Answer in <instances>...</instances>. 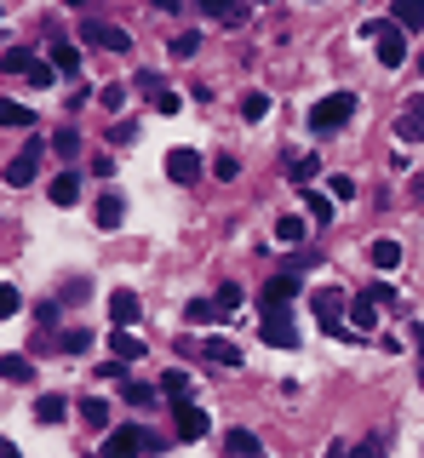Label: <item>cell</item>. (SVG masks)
Masks as SVG:
<instances>
[{"mask_svg":"<svg viewBox=\"0 0 424 458\" xmlns=\"http://www.w3.org/2000/svg\"><path fill=\"white\" fill-rule=\"evenodd\" d=\"M327 458H350V447H344V441H338V447H327Z\"/></svg>","mask_w":424,"mask_h":458,"instance_id":"cell-49","label":"cell"},{"mask_svg":"<svg viewBox=\"0 0 424 458\" xmlns=\"http://www.w3.org/2000/svg\"><path fill=\"white\" fill-rule=\"evenodd\" d=\"M276 235L287 241V247H299V241H304V218H281V224H276Z\"/></svg>","mask_w":424,"mask_h":458,"instance_id":"cell-31","label":"cell"},{"mask_svg":"<svg viewBox=\"0 0 424 458\" xmlns=\"http://www.w3.org/2000/svg\"><path fill=\"white\" fill-rule=\"evenodd\" d=\"M242 114H247V121H264V114H270V98H264V92H247L242 98Z\"/></svg>","mask_w":424,"mask_h":458,"instance_id":"cell-29","label":"cell"},{"mask_svg":"<svg viewBox=\"0 0 424 458\" xmlns=\"http://www.w3.org/2000/svg\"><path fill=\"white\" fill-rule=\"evenodd\" d=\"M166 178H173V183H195V178H201V155H195V149H173V155H166Z\"/></svg>","mask_w":424,"mask_h":458,"instance_id":"cell-9","label":"cell"},{"mask_svg":"<svg viewBox=\"0 0 424 458\" xmlns=\"http://www.w3.org/2000/svg\"><path fill=\"white\" fill-rule=\"evenodd\" d=\"M304 207H310V218H316V224H327V218H333V200H327V195H316V190H304Z\"/></svg>","mask_w":424,"mask_h":458,"instance_id":"cell-28","label":"cell"},{"mask_svg":"<svg viewBox=\"0 0 424 458\" xmlns=\"http://www.w3.org/2000/svg\"><path fill=\"white\" fill-rule=\"evenodd\" d=\"M259 338L270 344V350H293V344H299V327H293V315H287V310H264Z\"/></svg>","mask_w":424,"mask_h":458,"instance_id":"cell-4","label":"cell"},{"mask_svg":"<svg viewBox=\"0 0 424 458\" xmlns=\"http://www.w3.org/2000/svg\"><path fill=\"white\" fill-rule=\"evenodd\" d=\"M316 172H321V161H316V155H304V161H293V183H310Z\"/></svg>","mask_w":424,"mask_h":458,"instance_id":"cell-36","label":"cell"},{"mask_svg":"<svg viewBox=\"0 0 424 458\" xmlns=\"http://www.w3.org/2000/svg\"><path fill=\"white\" fill-rule=\"evenodd\" d=\"M224 447H230V458H264V447H259V436H252V429H230V436H224Z\"/></svg>","mask_w":424,"mask_h":458,"instance_id":"cell-12","label":"cell"},{"mask_svg":"<svg viewBox=\"0 0 424 458\" xmlns=\"http://www.w3.org/2000/svg\"><path fill=\"white\" fill-rule=\"evenodd\" d=\"M361 35L378 47V64H385V69H395V64L407 57V29H402V23H367Z\"/></svg>","mask_w":424,"mask_h":458,"instance_id":"cell-2","label":"cell"},{"mask_svg":"<svg viewBox=\"0 0 424 458\" xmlns=\"http://www.w3.org/2000/svg\"><path fill=\"white\" fill-rule=\"evenodd\" d=\"M0 64H6V75H23V69L35 64V52H23V47H12L6 57H0Z\"/></svg>","mask_w":424,"mask_h":458,"instance_id":"cell-30","label":"cell"},{"mask_svg":"<svg viewBox=\"0 0 424 458\" xmlns=\"http://www.w3.org/2000/svg\"><path fill=\"white\" fill-rule=\"evenodd\" d=\"M173 424H178V436H183V441H201L207 429H212V419H207L201 407H195V401H178V407H173Z\"/></svg>","mask_w":424,"mask_h":458,"instance_id":"cell-7","label":"cell"},{"mask_svg":"<svg viewBox=\"0 0 424 458\" xmlns=\"http://www.w3.org/2000/svg\"><path fill=\"white\" fill-rule=\"evenodd\" d=\"M316 315H321V327H327L333 338H344V321H338V315H344V293H338V286H321L316 293Z\"/></svg>","mask_w":424,"mask_h":458,"instance_id":"cell-6","label":"cell"},{"mask_svg":"<svg viewBox=\"0 0 424 458\" xmlns=\"http://www.w3.org/2000/svg\"><path fill=\"white\" fill-rule=\"evenodd\" d=\"M0 126H35V114L23 109V104H12V98H6V104H0Z\"/></svg>","mask_w":424,"mask_h":458,"instance_id":"cell-27","label":"cell"},{"mask_svg":"<svg viewBox=\"0 0 424 458\" xmlns=\"http://www.w3.org/2000/svg\"><path fill=\"white\" fill-rule=\"evenodd\" d=\"M373 269H402V247H395V241H373Z\"/></svg>","mask_w":424,"mask_h":458,"instance_id":"cell-22","label":"cell"},{"mask_svg":"<svg viewBox=\"0 0 424 458\" xmlns=\"http://www.w3.org/2000/svg\"><path fill=\"white\" fill-rule=\"evenodd\" d=\"M195 52H201V35H178L173 40V57H195Z\"/></svg>","mask_w":424,"mask_h":458,"instance_id":"cell-39","label":"cell"},{"mask_svg":"<svg viewBox=\"0 0 424 458\" xmlns=\"http://www.w3.org/2000/svg\"><path fill=\"white\" fill-rule=\"evenodd\" d=\"M419 344H424V333H419Z\"/></svg>","mask_w":424,"mask_h":458,"instance_id":"cell-51","label":"cell"},{"mask_svg":"<svg viewBox=\"0 0 424 458\" xmlns=\"http://www.w3.org/2000/svg\"><path fill=\"white\" fill-rule=\"evenodd\" d=\"M166 395L183 401V395H190V378H183V372H166Z\"/></svg>","mask_w":424,"mask_h":458,"instance_id":"cell-41","label":"cell"},{"mask_svg":"<svg viewBox=\"0 0 424 458\" xmlns=\"http://www.w3.org/2000/svg\"><path fill=\"white\" fill-rule=\"evenodd\" d=\"M64 298H69V304H81V298H92V281H87V276L64 281Z\"/></svg>","mask_w":424,"mask_h":458,"instance_id":"cell-35","label":"cell"},{"mask_svg":"<svg viewBox=\"0 0 424 458\" xmlns=\"http://www.w3.org/2000/svg\"><path fill=\"white\" fill-rule=\"evenodd\" d=\"M0 378H6V384H30L35 367L23 361V355H0Z\"/></svg>","mask_w":424,"mask_h":458,"instance_id":"cell-20","label":"cell"},{"mask_svg":"<svg viewBox=\"0 0 424 458\" xmlns=\"http://www.w3.org/2000/svg\"><path fill=\"white\" fill-rule=\"evenodd\" d=\"M149 6H155V12H178V0H149Z\"/></svg>","mask_w":424,"mask_h":458,"instance_id":"cell-48","label":"cell"},{"mask_svg":"<svg viewBox=\"0 0 424 458\" xmlns=\"http://www.w3.org/2000/svg\"><path fill=\"white\" fill-rule=\"evenodd\" d=\"M81 419H87L92 429H109V401H98V395H87V401H81Z\"/></svg>","mask_w":424,"mask_h":458,"instance_id":"cell-24","label":"cell"},{"mask_svg":"<svg viewBox=\"0 0 424 458\" xmlns=\"http://www.w3.org/2000/svg\"><path fill=\"white\" fill-rule=\"evenodd\" d=\"M98 104H104V109H121L126 104V86H104V92H98Z\"/></svg>","mask_w":424,"mask_h":458,"instance_id":"cell-40","label":"cell"},{"mask_svg":"<svg viewBox=\"0 0 424 458\" xmlns=\"http://www.w3.org/2000/svg\"><path fill=\"white\" fill-rule=\"evenodd\" d=\"M350 114H356V98H350V92H333V98H321V104L310 109V126H316V132H338Z\"/></svg>","mask_w":424,"mask_h":458,"instance_id":"cell-3","label":"cell"},{"mask_svg":"<svg viewBox=\"0 0 424 458\" xmlns=\"http://www.w3.org/2000/svg\"><path fill=\"white\" fill-rule=\"evenodd\" d=\"M201 355H207V361H218V367H242V350H235L230 338H207Z\"/></svg>","mask_w":424,"mask_h":458,"instance_id":"cell-14","label":"cell"},{"mask_svg":"<svg viewBox=\"0 0 424 458\" xmlns=\"http://www.w3.org/2000/svg\"><path fill=\"white\" fill-rule=\"evenodd\" d=\"M52 207H75V200H81V178H75V172H64V178H52Z\"/></svg>","mask_w":424,"mask_h":458,"instance_id":"cell-16","label":"cell"},{"mask_svg":"<svg viewBox=\"0 0 424 458\" xmlns=\"http://www.w3.org/2000/svg\"><path fill=\"white\" fill-rule=\"evenodd\" d=\"M126 401H132V407H149L155 390H149V384H126Z\"/></svg>","mask_w":424,"mask_h":458,"instance_id":"cell-42","label":"cell"},{"mask_svg":"<svg viewBox=\"0 0 424 458\" xmlns=\"http://www.w3.org/2000/svg\"><path fill=\"white\" fill-rule=\"evenodd\" d=\"M327 190H333V200H350V195H356V178H333Z\"/></svg>","mask_w":424,"mask_h":458,"instance_id":"cell-44","label":"cell"},{"mask_svg":"<svg viewBox=\"0 0 424 458\" xmlns=\"http://www.w3.org/2000/svg\"><path fill=\"white\" fill-rule=\"evenodd\" d=\"M18 304H23V298H18V286H6V281H0V321H12V315H18Z\"/></svg>","mask_w":424,"mask_h":458,"instance_id":"cell-32","label":"cell"},{"mask_svg":"<svg viewBox=\"0 0 424 458\" xmlns=\"http://www.w3.org/2000/svg\"><path fill=\"white\" fill-rule=\"evenodd\" d=\"M52 149H58V155H75L81 149V132H58V138H52Z\"/></svg>","mask_w":424,"mask_h":458,"instance_id":"cell-43","label":"cell"},{"mask_svg":"<svg viewBox=\"0 0 424 458\" xmlns=\"http://www.w3.org/2000/svg\"><path fill=\"white\" fill-rule=\"evenodd\" d=\"M132 138H138V126H132V121H121L115 132H109V143H132Z\"/></svg>","mask_w":424,"mask_h":458,"instance_id":"cell-46","label":"cell"},{"mask_svg":"<svg viewBox=\"0 0 424 458\" xmlns=\"http://www.w3.org/2000/svg\"><path fill=\"white\" fill-rule=\"evenodd\" d=\"M419 69H424V64H419Z\"/></svg>","mask_w":424,"mask_h":458,"instance_id":"cell-52","label":"cell"},{"mask_svg":"<svg viewBox=\"0 0 424 458\" xmlns=\"http://www.w3.org/2000/svg\"><path fill=\"white\" fill-rule=\"evenodd\" d=\"M81 40H87V47H104V52H126V47H132V35H126V29H115V23H87V29H81Z\"/></svg>","mask_w":424,"mask_h":458,"instance_id":"cell-5","label":"cell"},{"mask_svg":"<svg viewBox=\"0 0 424 458\" xmlns=\"http://www.w3.org/2000/svg\"><path fill=\"white\" fill-rule=\"evenodd\" d=\"M395 138H402V143H424V98H413V104L395 114Z\"/></svg>","mask_w":424,"mask_h":458,"instance_id":"cell-8","label":"cell"},{"mask_svg":"<svg viewBox=\"0 0 424 458\" xmlns=\"http://www.w3.org/2000/svg\"><path fill=\"white\" fill-rule=\"evenodd\" d=\"M109 315H115V327H132L138 321V293H126V286H121V293L109 298Z\"/></svg>","mask_w":424,"mask_h":458,"instance_id":"cell-19","label":"cell"},{"mask_svg":"<svg viewBox=\"0 0 424 458\" xmlns=\"http://www.w3.org/2000/svg\"><path fill=\"white\" fill-rule=\"evenodd\" d=\"M58 350H69V355H81V350H92V333H87V327H69V333L58 338Z\"/></svg>","mask_w":424,"mask_h":458,"instance_id":"cell-26","label":"cell"},{"mask_svg":"<svg viewBox=\"0 0 424 458\" xmlns=\"http://www.w3.org/2000/svg\"><path fill=\"white\" fill-rule=\"evenodd\" d=\"M201 12H207L212 23H224V29L247 23V0H201Z\"/></svg>","mask_w":424,"mask_h":458,"instance_id":"cell-10","label":"cell"},{"mask_svg":"<svg viewBox=\"0 0 424 458\" xmlns=\"http://www.w3.org/2000/svg\"><path fill=\"white\" fill-rule=\"evenodd\" d=\"M0 458H23V453H18V447H12V441H6V436H0Z\"/></svg>","mask_w":424,"mask_h":458,"instance_id":"cell-47","label":"cell"},{"mask_svg":"<svg viewBox=\"0 0 424 458\" xmlns=\"http://www.w3.org/2000/svg\"><path fill=\"white\" fill-rule=\"evenodd\" d=\"M35 166H40V143H30V149H23L18 161L6 166V183H30V178H35Z\"/></svg>","mask_w":424,"mask_h":458,"instance_id":"cell-13","label":"cell"},{"mask_svg":"<svg viewBox=\"0 0 424 458\" xmlns=\"http://www.w3.org/2000/svg\"><path fill=\"white\" fill-rule=\"evenodd\" d=\"M395 23H402V29H424V0H395Z\"/></svg>","mask_w":424,"mask_h":458,"instance_id":"cell-23","label":"cell"},{"mask_svg":"<svg viewBox=\"0 0 424 458\" xmlns=\"http://www.w3.org/2000/svg\"><path fill=\"white\" fill-rule=\"evenodd\" d=\"M64 6H87V0H64Z\"/></svg>","mask_w":424,"mask_h":458,"instance_id":"cell-50","label":"cell"},{"mask_svg":"<svg viewBox=\"0 0 424 458\" xmlns=\"http://www.w3.org/2000/svg\"><path fill=\"white\" fill-rule=\"evenodd\" d=\"M235 304H242V286H235V281H224V286H218V315H230Z\"/></svg>","mask_w":424,"mask_h":458,"instance_id":"cell-34","label":"cell"},{"mask_svg":"<svg viewBox=\"0 0 424 458\" xmlns=\"http://www.w3.org/2000/svg\"><path fill=\"white\" fill-rule=\"evenodd\" d=\"M23 75H30V86H52V75H58V69H52V64H47V57H35V64H30V69H23Z\"/></svg>","mask_w":424,"mask_h":458,"instance_id":"cell-33","label":"cell"},{"mask_svg":"<svg viewBox=\"0 0 424 458\" xmlns=\"http://www.w3.org/2000/svg\"><path fill=\"white\" fill-rule=\"evenodd\" d=\"M293 293H299V276H276L270 286H264V310H281Z\"/></svg>","mask_w":424,"mask_h":458,"instance_id":"cell-17","label":"cell"},{"mask_svg":"<svg viewBox=\"0 0 424 458\" xmlns=\"http://www.w3.org/2000/svg\"><path fill=\"white\" fill-rule=\"evenodd\" d=\"M132 86H138V92H149V104H155V98H161V92H166V86H161V75H149V69H144V75H138Z\"/></svg>","mask_w":424,"mask_h":458,"instance_id":"cell-37","label":"cell"},{"mask_svg":"<svg viewBox=\"0 0 424 458\" xmlns=\"http://www.w3.org/2000/svg\"><path fill=\"white\" fill-rule=\"evenodd\" d=\"M109 350H115V361H138V355H144V338H132L126 327H115V333H109Z\"/></svg>","mask_w":424,"mask_h":458,"instance_id":"cell-15","label":"cell"},{"mask_svg":"<svg viewBox=\"0 0 424 458\" xmlns=\"http://www.w3.org/2000/svg\"><path fill=\"white\" fill-rule=\"evenodd\" d=\"M144 453H161V441H155L149 429H138V424H121V429L104 436V458H144Z\"/></svg>","mask_w":424,"mask_h":458,"instance_id":"cell-1","label":"cell"},{"mask_svg":"<svg viewBox=\"0 0 424 458\" xmlns=\"http://www.w3.org/2000/svg\"><path fill=\"white\" fill-rule=\"evenodd\" d=\"M155 109H161V114H178L183 98H178V92H161V98H155Z\"/></svg>","mask_w":424,"mask_h":458,"instance_id":"cell-45","label":"cell"},{"mask_svg":"<svg viewBox=\"0 0 424 458\" xmlns=\"http://www.w3.org/2000/svg\"><path fill=\"white\" fill-rule=\"evenodd\" d=\"M92 218H98V229H121V218H126V200H121V195H104Z\"/></svg>","mask_w":424,"mask_h":458,"instance_id":"cell-18","label":"cell"},{"mask_svg":"<svg viewBox=\"0 0 424 458\" xmlns=\"http://www.w3.org/2000/svg\"><path fill=\"white\" fill-rule=\"evenodd\" d=\"M350 458H385V441H378V436H367L361 447H350Z\"/></svg>","mask_w":424,"mask_h":458,"instance_id":"cell-38","label":"cell"},{"mask_svg":"<svg viewBox=\"0 0 424 458\" xmlns=\"http://www.w3.org/2000/svg\"><path fill=\"white\" fill-rule=\"evenodd\" d=\"M350 321H356V327H373V321H378V298H373V293H361L356 304H350Z\"/></svg>","mask_w":424,"mask_h":458,"instance_id":"cell-25","label":"cell"},{"mask_svg":"<svg viewBox=\"0 0 424 458\" xmlns=\"http://www.w3.org/2000/svg\"><path fill=\"white\" fill-rule=\"evenodd\" d=\"M64 412H69L64 395H40V401H35V419H40V424H64Z\"/></svg>","mask_w":424,"mask_h":458,"instance_id":"cell-21","label":"cell"},{"mask_svg":"<svg viewBox=\"0 0 424 458\" xmlns=\"http://www.w3.org/2000/svg\"><path fill=\"white\" fill-rule=\"evenodd\" d=\"M47 64H52V69H58V75H69V81H75V75H81V52H75V47H69V40H52V47H47Z\"/></svg>","mask_w":424,"mask_h":458,"instance_id":"cell-11","label":"cell"}]
</instances>
